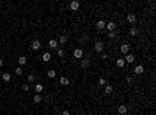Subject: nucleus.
<instances>
[{
    "instance_id": "18",
    "label": "nucleus",
    "mask_w": 156,
    "mask_h": 115,
    "mask_svg": "<svg viewBox=\"0 0 156 115\" xmlns=\"http://www.w3.org/2000/svg\"><path fill=\"white\" fill-rule=\"evenodd\" d=\"M58 41H59V44H66V42H67L69 39H67V36L62 34V36H59V37H58Z\"/></svg>"
},
{
    "instance_id": "30",
    "label": "nucleus",
    "mask_w": 156,
    "mask_h": 115,
    "mask_svg": "<svg viewBox=\"0 0 156 115\" xmlns=\"http://www.w3.org/2000/svg\"><path fill=\"white\" fill-rule=\"evenodd\" d=\"M14 73H16V75H22V68H20V67H17V68H16V72H14Z\"/></svg>"
},
{
    "instance_id": "29",
    "label": "nucleus",
    "mask_w": 156,
    "mask_h": 115,
    "mask_svg": "<svg viewBox=\"0 0 156 115\" xmlns=\"http://www.w3.org/2000/svg\"><path fill=\"white\" fill-rule=\"evenodd\" d=\"M22 90H24V92H28L30 90V86H28V84H24V86H22Z\"/></svg>"
},
{
    "instance_id": "26",
    "label": "nucleus",
    "mask_w": 156,
    "mask_h": 115,
    "mask_svg": "<svg viewBox=\"0 0 156 115\" xmlns=\"http://www.w3.org/2000/svg\"><path fill=\"white\" fill-rule=\"evenodd\" d=\"M108 36H109L111 39H115V37H117V31H109Z\"/></svg>"
},
{
    "instance_id": "22",
    "label": "nucleus",
    "mask_w": 156,
    "mask_h": 115,
    "mask_svg": "<svg viewBox=\"0 0 156 115\" xmlns=\"http://www.w3.org/2000/svg\"><path fill=\"white\" fill-rule=\"evenodd\" d=\"M33 101H34V104H38V103H41V101H42V98H41V95H38V93H36V95H34V98H33Z\"/></svg>"
},
{
    "instance_id": "7",
    "label": "nucleus",
    "mask_w": 156,
    "mask_h": 115,
    "mask_svg": "<svg viewBox=\"0 0 156 115\" xmlns=\"http://www.w3.org/2000/svg\"><path fill=\"white\" fill-rule=\"evenodd\" d=\"M69 8H70L72 11H77V9L80 8V2H75V0H74V2H70V5H69Z\"/></svg>"
},
{
    "instance_id": "19",
    "label": "nucleus",
    "mask_w": 156,
    "mask_h": 115,
    "mask_svg": "<svg viewBox=\"0 0 156 115\" xmlns=\"http://www.w3.org/2000/svg\"><path fill=\"white\" fill-rule=\"evenodd\" d=\"M47 76L50 78V79H53V78H56V72L55 70H48L47 72Z\"/></svg>"
},
{
    "instance_id": "27",
    "label": "nucleus",
    "mask_w": 156,
    "mask_h": 115,
    "mask_svg": "<svg viewBox=\"0 0 156 115\" xmlns=\"http://www.w3.org/2000/svg\"><path fill=\"white\" fill-rule=\"evenodd\" d=\"M56 54H58L59 58H62V56H64V50H61V48H58V50H56Z\"/></svg>"
},
{
    "instance_id": "28",
    "label": "nucleus",
    "mask_w": 156,
    "mask_h": 115,
    "mask_svg": "<svg viewBox=\"0 0 156 115\" xmlns=\"http://www.w3.org/2000/svg\"><path fill=\"white\" fill-rule=\"evenodd\" d=\"M98 84H100V86H106V81H105V78H100V79H98Z\"/></svg>"
},
{
    "instance_id": "21",
    "label": "nucleus",
    "mask_w": 156,
    "mask_h": 115,
    "mask_svg": "<svg viewBox=\"0 0 156 115\" xmlns=\"http://www.w3.org/2000/svg\"><path fill=\"white\" fill-rule=\"evenodd\" d=\"M48 45H50L52 48H56V47H58V41H56V39H52V41L48 42Z\"/></svg>"
},
{
    "instance_id": "9",
    "label": "nucleus",
    "mask_w": 156,
    "mask_h": 115,
    "mask_svg": "<svg viewBox=\"0 0 156 115\" xmlns=\"http://www.w3.org/2000/svg\"><path fill=\"white\" fill-rule=\"evenodd\" d=\"M59 83H61L62 86H69V84H70V81H69L67 76H61V78H59Z\"/></svg>"
},
{
    "instance_id": "8",
    "label": "nucleus",
    "mask_w": 156,
    "mask_h": 115,
    "mask_svg": "<svg viewBox=\"0 0 156 115\" xmlns=\"http://www.w3.org/2000/svg\"><path fill=\"white\" fill-rule=\"evenodd\" d=\"M144 70H145L144 65H136V67H134V73L136 75H142V73H144Z\"/></svg>"
},
{
    "instance_id": "31",
    "label": "nucleus",
    "mask_w": 156,
    "mask_h": 115,
    "mask_svg": "<svg viewBox=\"0 0 156 115\" xmlns=\"http://www.w3.org/2000/svg\"><path fill=\"white\" fill-rule=\"evenodd\" d=\"M127 81L128 83H133V76H127Z\"/></svg>"
},
{
    "instance_id": "15",
    "label": "nucleus",
    "mask_w": 156,
    "mask_h": 115,
    "mask_svg": "<svg viewBox=\"0 0 156 115\" xmlns=\"http://www.w3.org/2000/svg\"><path fill=\"white\" fill-rule=\"evenodd\" d=\"M34 90H36V93L39 95L42 90H44V86H42V84H36V86H34Z\"/></svg>"
},
{
    "instance_id": "4",
    "label": "nucleus",
    "mask_w": 156,
    "mask_h": 115,
    "mask_svg": "<svg viewBox=\"0 0 156 115\" xmlns=\"http://www.w3.org/2000/svg\"><path fill=\"white\" fill-rule=\"evenodd\" d=\"M83 54H84V50H83V48H77V50H74V56L77 59H81Z\"/></svg>"
},
{
    "instance_id": "6",
    "label": "nucleus",
    "mask_w": 156,
    "mask_h": 115,
    "mask_svg": "<svg viewBox=\"0 0 156 115\" xmlns=\"http://www.w3.org/2000/svg\"><path fill=\"white\" fill-rule=\"evenodd\" d=\"M105 28L108 30V33H109V31H115V28H117V25H115L114 22H108V24L105 25Z\"/></svg>"
},
{
    "instance_id": "24",
    "label": "nucleus",
    "mask_w": 156,
    "mask_h": 115,
    "mask_svg": "<svg viewBox=\"0 0 156 115\" xmlns=\"http://www.w3.org/2000/svg\"><path fill=\"white\" fill-rule=\"evenodd\" d=\"M112 90H114V89H112L111 86H106V87H105V93H106V95H111Z\"/></svg>"
},
{
    "instance_id": "14",
    "label": "nucleus",
    "mask_w": 156,
    "mask_h": 115,
    "mask_svg": "<svg viewBox=\"0 0 156 115\" xmlns=\"http://www.w3.org/2000/svg\"><path fill=\"white\" fill-rule=\"evenodd\" d=\"M127 62H134V54L128 53V54H127V58H125V64H127Z\"/></svg>"
},
{
    "instance_id": "3",
    "label": "nucleus",
    "mask_w": 156,
    "mask_h": 115,
    "mask_svg": "<svg viewBox=\"0 0 156 115\" xmlns=\"http://www.w3.org/2000/svg\"><path fill=\"white\" fill-rule=\"evenodd\" d=\"M39 48H41V41L34 39V41L31 42V50H33V51H36V50H39Z\"/></svg>"
},
{
    "instance_id": "11",
    "label": "nucleus",
    "mask_w": 156,
    "mask_h": 115,
    "mask_svg": "<svg viewBox=\"0 0 156 115\" xmlns=\"http://www.w3.org/2000/svg\"><path fill=\"white\" fill-rule=\"evenodd\" d=\"M115 65H117L119 68H122V67H125V59L123 58H119L117 61H115Z\"/></svg>"
},
{
    "instance_id": "12",
    "label": "nucleus",
    "mask_w": 156,
    "mask_h": 115,
    "mask_svg": "<svg viewBox=\"0 0 156 115\" xmlns=\"http://www.w3.org/2000/svg\"><path fill=\"white\" fill-rule=\"evenodd\" d=\"M127 20L130 22V24H134V22H136V14H133V12H130V14L127 16Z\"/></svg>"
},
{
    "instance_id": "17",
    "label": "nucleus",
    "mask_w": 156,
    "mask_h": 115,
    "mask_svg": "<svg viewBox=\"0 0 156 115\" xmlns=\"http://www.w3.org/2000/svg\"><path fill=\"white\" fill-rule=\"evenodd\" d=\"M137 33L139 31H137V28H136V27H131L130 28V34L133 36V37H136V36H137Z\"/></svg>"
},
{
    "instance_id": "13",
    "label": "nucleus",
    "mask_w": 156,
    "mask_h": 115,
    "mask_svg": "<svg viewBox=\"0 0 156 115\" xmlns=\"http://www.w3.org/2000/svg\"><path fill=\"white\" fill-rule=\"evenodd\" d=\"M50 59H52V54L48 53V51H45V53L42 54V61H44V62H48Z\"/></svg>"
},
{
    "instance_id": "20",
    "label": "nucleus",
    "mask_w": 156,
    "mask_h": 115,
    "mask_svg": "<svg viewBox=\"0 0 156 115\" xmlns=\"http://www.w3.org/2000/svg\"><path fill=\"white\" fill-rule=\"evenodd\" d=\"M17 62H19L20 65H25V64H27V56H20V58L17 59Z\"/></svg>"
},
{
    "instance_id": "1",
    "label": "nucleus",
    "mask_w": 156,
    "mask_h": 115,
    "mask_svg": "<svg viewBox=\"0 0 156 115\" xmlns=\"http://www.w3.org/2000/svg\"><path fill=\"white\" fill-rule=\"evenodd\" d=\"M117 112L120 114V115H127L128 114V107L125 106V104H120V106L117 107Z\"/></svg>"
},
{
    "instance_id": "23",
    "label": "nucleus",
    "mask_w": 156,
    "mask_h": 115,
    "mask_svg": "<svg viewBox=\"0 0 156 115\" xmlns=\"http://www.w3.org/2000/svg\"><path fill=\"white\" fill-rule=\"evenodd\" d=\"M105 25H106V24H105L103 20H98V22H97V30H103Z\"/></svg>"
},
{
    "instance_id": "5",
    "label": "nucleus",
    "mask_w": 156,
    "mask_h": 115,
    "mask_svg": "<svg viewBox=\"0 0 156 115\" xmlns=\"http://www.w3.org/2000/svg\"><path fill=\"white\" fill-rule=\"evenodd\" d=\"M120 53L122 54H128L130 53V45L128 44H122L120 45Z\"/></svg>"
},
{
    "instance_id": "32",
    "label": "nucleus",
    "mask_w": 156,
    "mask_h": 115,
    "mask_svg": "<svg viewBox=\"0 0 156 115\" xmlns=\"http://www.w3.org/2000/svg\"><path fill=\"white\" fill-rule=\"evenodd\" d=\"M62 115H70V112L69 110H62Z\"/></svg>"
},
{
    "instance_id": "10",
    "label": "nucleus",
    "mask_w": 156,
    "mask_h": 115,
    "mask_svg": "<svg viewBox=\"0 0 156 115\" xmlns=\"http://www.w3.org/2000/svg\"><path fill=\"white\" fill-rule=\"evenodd\" d=\"M80 67L81 68H88L89 67V59H81V61H80Z\"/></svg>"
},
{
    "instance_id": "2",
    "label": "nucleus",
    "mask_w": 156,
    "mask_h": 115,
    "mask_svg": "<svg viewBox=\"0 0 156 115\" xmlns=\"http://www.w3.org/2000/svg\"><path fill=\"white\" fill-rule=\"evenodd\" d=\"M94 47H95V50H97V53H102L105 45H103V42H102V41H95V45H94Z\"/></svg>"
},
{
    "instance_id": "33",
    "label": "nucleus",
    "mask_w": 156,
    "mask_h": 115,
    "mask_svg": "<svg viewBox=\"0 0 156 115\" xmlns=\"http://www.w3.org/2000/svg\"><path fill=\"white\" fill-rule=\"evenodd\" d=\"M2 65H3V59L0 58V67H2Z\"/></svg>"
},
{
    "instance_id": "16",
    "label": "nucleus",
    "mask_w": 156,
    "mask_h": 115,
    "mask_svg": "<svg viewBox=\"0 0 156 115\" xmlns=\"http://www.w3.org/2000/svg\"><path fill=\"white\" fill-rule=\"evenodd\" d=\"M2 79L8 83V81H11V75H9L8 72H6V73H3V75H2Z\"/></svg>"
},
{
    "instance_id": "25",
    "label": "nucleus",
    "mask_w": 156,
    "mask_h": 115,
    "mask_svg": "<svg viewBox=\"0 0 156 115\" xmlns=\"http://www.w3.org/2000/svg\"><path fill=\"white\" fill-rule=\"evenodd\" d=\"M34 79H36V73L28 75V83H34Z\"/></svg>"
}]
</instances>
